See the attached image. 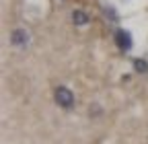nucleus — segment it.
Returning a JSON list of instances; mask_svg holds the SVG:
<instances>
[{
	"mask_svg": "<svg viewBox=\"0 0 148 144\" xmlns=\"http://www.w3.org/2000/svg\"><path fill=\"white\" fill-rule=\"evenodd\" d=\"M56 101H58L62 107H72L74 105V95H72V91L70 88H66V86H58L56 88Z\"/></svg>",
	"mask_w": 148,
	"mask_h": 144,
	"instance_id": "1",
	"label": "nucleus"
},
{
	"mask_svg": "<svg viewBox=\"0 0 148 144\" xmlns=\"http://www.w3.org/2000/svg\"><path fill=\"white\" fill-rule=\"evenodd\" d=\"M115 43L119 45L121 51H130L132 49V33L125 29H117L115 31Z\"/></svg>",
	"mask_w": 148,
	"mask_h": 144,
	"instance_id": "2",
	"label": "nucleus"
},
{
	"mask_svg": "<svg viewBox=\"0 0 148 144\" xmlns=\"http://www.w3.org/2000/svg\"><path fill=\"white\" fill-rule=\"evenodd\" d=\"M29 41V35H27V31H23V29H16V31H12V43L14 45H25Z\"/></svg>",
	"mask_w": 148,
	"mask_h": 144,
	"instance_id": "3",
	"label": "nucleus"
},
{
	"mask_svg": "<svg viewBox=\"0 0 148 144\" xmlns=\"http://www.w3.org/2000/svg\"><path fill=\"white\" fill-rule=\"evenodd\" d=\"M72 21L76 23L78 27H84V25H88V14H86V12H82L80 8H76V10L72 12Z\"/></svg>",
	"mask_w": 148,
	"mask_h": 144,
	"instance_id": "4",
	"label": "nucleus"
},
{
	"mask_svg": "<svg viewBox=\"0 0 148 144\" xmlns=\"http://www.w3.org/2000/svg\"><path fill=\"white\" fill-rule=\"evenodd\" d=\"M134 70L140 72V74H144V72H148V62L142 60V58H136L134 60Z\"/></svg>",
	"mask_w": 148,
	"mask_h": 144,
	"instance_id": "5",
	"label": "nucleus"
}]
</instances>
